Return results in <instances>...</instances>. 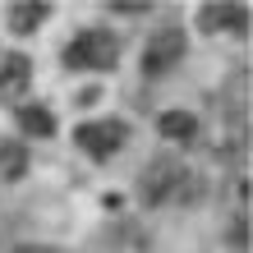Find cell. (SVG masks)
<instances>
[{"label": "cell", "mask_w": 253, "mask_h": 253, "mask_svg": "<svg viewBox=\"0 0 253 253\" xmlns=\"http://www.w3.org/2000/svg\"><path fill=\"white\" fill-rule=\"evenodd\" d=\"M42 19H46V5H19V9L9 14V23L19 28V33H28V28H37Z\"/></svg>", "instance_id": "cell-9"}, {"label": "cell", "mask_w": 253, "mask_h": 253, "mask_svg": "<svg viewBox=\"0 0 253 253\" xmlns=\"http://www.w3.org/2000/svg\"><path fill=\"white\" fill-rule=\"evenodd\" d=\"M19 125H23V133H42V138L55 129V120H51L46 106H23V111H19Z\"/></svg>", "instance_id": "cell-8"}, {"label": "cell", "mask_w": 253, "mask_h": 253, "mask_svg": "<svg viewBox=\"0 0 253 253\" xmlns=\"http://www.w3.org/2000/svg\"><path fill=\"white\" fill-rule=\"evenodd\" d=\"M65 60L79 65V69H111L115 60H120V42H115V33L87 28V33L74 37V46L65 51Z\"/></svg>", "instance_id": "cell-2"}, {"label": "cell", "mask_w": 253, "mask_h": 253, "mask_svg": "<svg viewBox=\"0 0 253 253\" xmlns=\"http://www.w3.org/2000/svg\"><path fill=\"white\" fill-rule=\"evenodd\" d=\"M28 74H33V65H28V55H19V51H5L0 55V92H23L28 87Z\"/></svg>", "instance_id": "cell-5"}, {"label": "cell", "mask_w": 253, "mask_h": 253, "mask_svg": "<svg viewBox=\"0 0 253 253\" xmlns=\"http://www.w3.org/2000/svg\"><path fill=\"white\" fill-rule=\"evenodd\" d=\"M125 138H129V129L120 120H87L74 133V143H79L83 152H92V157H111L115 147H125Z\"/></svg>", "instance_id": "cell-4"}, {"label": "cell", "mask_w": 253, "mask_h": 253, "mask_svg": "<svg viewBox=\"0 0 253 253\" xmlns=\"http://www.w3.org/2000/svg\"><path fill=\"white\" fill-rule=\"evenodd\" d=\"M189 184L193 180H189L184 161H175V157H157L152 166H143V175H138V189H143L147 203H166V198H175V193L189 189Z\"/></svg>", "instance_id": "cell-1"}, {"label": "cell", "mask_w": 253, "mask_h": 253, "mask_svg": "<svg viewBox=\"0 0 253 253\" xmlns=\"http://www.w3.org/2000/svg\"><path fill=\"white\" fill-rule=\"evenodd\" d=\"M23 170H28V152L19 143H0V175L5 180H19Z\"/></svg>", "instance_id": "cell-7"}, {"label": "cell", "mask_w": 253, "mask_h": 253, "mask_svg": "<svg viewBox=\"0 0 253 253\" xmlns=\"http://www.w3.org/2000/svg\"><path fill=\"white\" fill-rule=\"evenodd\" d=\"M19 253H55V249H42V244H23Z\"/></svg>", "instance_id": "cell-10"}, {"label": "cell", "mask_w": 253, "mask_h": 253, "mask_svg": "<svg viewBox=\"0 0 253 253\" xmlns=\"http://www.w3.org/2000/svg\"><path fill=\"white\" fill-rule=\"evenodd\" d=\"M180 60H184V33H180V28H166V33H157L152 42H147L143 74H147V79H161V74H170Z\"/></svg>", "instance_id": "cell-3"}, {"label": "cell", "mask_w": 253, "mask_h": 253, "mask_svg": "<svg viewBox=\"0 0 253 253\" xmlns=\"http://www.w3.org/2000/svg\"><path fill=\"white\" fill-rule=\"evenodd\" d=\"M161 133L175 138V143H189L193 133H198V120H193L189 111H166V115H161Z\"/></svg>", "instance_id": "cell-6"}]
</instances>
